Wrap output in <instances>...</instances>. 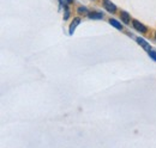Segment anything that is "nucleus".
<instances>
[{"mask_svg": "<svg viewBox=\"0 0 156 148\" xmlns=\"http://www.w3.org/2000/svg\"><path fill=\"white\" fill-rule=\"evenodd\" d=\"M155 38H156V34H155Z\"/></svg>", "mask_w": 156, "mask_h": 148, "instance_id": "12", "label": "nucleus"}, {"mask_svg": "<svg viewBox=\"0 0 156 148\" xmlns=\"http://www.w3.org/2000/svg\"><path fill=\"white\" fill-rule=\"evenodd\" d=\"M79 23H80V19L78 18V17L72 20V23H71V25H70V30H69L70 35H73V32H75L76 28H77L78 25H79Z\"/></svg>", "mask_w": 156, "mask_h": 148, "instance_id": "3", "label": "nucleus"}, {"mask_svg": "<svg viewBox=\"0 0 156 148\" xmlns=\"http://www.w3.org/2000/svg\"><path fill=\"white\" fill-rule=\"evenodd\" d=\"M59 1H60V4H61L64 7H67V5L71 4L73 0H59Z\"/></svg>", "mask_w": 156, "mask_h": 148, "instance_id": "9", "label": "nucleus"}, {"mask_svg": "<svg viewBox=\"0 0 156 148\" xmlns=\"http://www.w3.org/2000/svg\"><path fill=\"white\" fill-rule=\"evenodd\" d=\"M70 17V12H69V8L67 7H65V16H64V19L66 20V19Z\"/></svg>", "mask_w": 156, "mask_h": 148, "instance_id": "11", "label": "nucleus"}, {"mask_svg": "<svg viewBox=\"0 0 156 148\" xmlns=\"http://www.w3.org/2000/svg\"><path fill=\"white\" fill-rule=\"evenodd\" d=\"M109 23H111V25H112V26H114V28H115V29H118V30H121V29H122V25H121V24H120L118 20H115V19L111 18V19H109Z\"/></svg>", "mask_w": 156, "mask_h": 148, "instance_id": "7", "label": "nucleus"}, {"mask_svg": "<svg viewBox=\"0 0 156 148\" xmlns=\"http://www.w3.org/2000/svg\"><path fill=\"white\" fill-rule=\"evenodd\" d=\"M88 17L90 19H102L103 18V13L102 12H90L88 15Z\"/></svg>", "mask_w": 156, "mask_h": 148, "instance_id": "5", "label": "nucleus"}, {"mask_svg": "<svg viewBox=\"0 0 156 148\" xmlns=\"http://www.w3.org/2000/svg\"><path fill=\"white\" fill-rule=\"evenodd\" d=\"M103 7H105L108 12H111V13H114V12L117 11V6H115L112 1H109V0H103Z\"/></svg>", "mask_w": 156, "mask_h": 148, "instance_id": "1", "label": "nucleus"}, {"mask_svg": "<svg viewBox=\"0 0 156 148\" xmlns=\"http://www.w3.org/2000/svg\"><path fill=\"white\" fill-rule=\"evenodd\" d=\"M78 13H79V15H87V16H88L90 12H89L85 7H79V8H78Z\"/></svg>", "mask_w": 156, "mask_h": 148, "instance_id": "8", "label": "nucleus"}, {"mask_svg": "<svg viewBox=\"0 0 156 148\" xmlns=\"http://www.w3.org/2000/svg\"><path fill=\"white\" fill-rule=\"evenodd\" d=\"M149 56L154 60V61H156V52H154V50H150L149 52Z\"/></svg>", "mask_w": 156, "mask_h": 148, "instance_id": "10", "label": "nucleus"}, {"mask_svg": "<svg viewBox=\"0 0 156 148\" xmlns=\"http://www.w3.org/2000/svg\"><path fill=\"white\" fill-rule=\"evenodd\" d=\"M132 24H133V28L136 29L138 32H142V34H145L147 32V28L140 23V22H138V20H132Z\"/></svg>", "mask_w": 156, "mask_h": 148, "instance_id": "2", "label": "nucleus"}, {"mask_svg": "<svg viewBox=\"0 0 156 148\" xmlns=\"http://www.w3.org/2000/svg\"><path fill=\"white\" fill-rule=\"evenodd\" d=\"M120 17H121V20H122L125 24H129V23H130V16H129L127 12L121 11V12H120Z\"/></svg>", "mask_w": 156, "mask_h": 148, "instance_id": "6", "label": "nucleus"}, {"mask_svg": "<svg viewBox=\"0 0 156 148\" xmlns=\"http://www.w3.org/2000/svg\"><path fill=\"white\" fill-rule=\"evenodd\" d=\"M137 42H138V44L143 48V49H145L147 52H150V45L148 44V42L147 41H144L143 38H140V37H138L137 38Z\"/></svg>", "mask_w": 156, "mask_h": 148, "instance_id": "4", "label": "nucleus"}]
</instances>
